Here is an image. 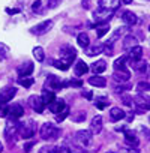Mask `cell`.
I'll use <instances>...</instances> for the list:
<instances>
[{"instance_id":"13","label":"cell","mask_w":150,"mask_h":153,"mask_svg":"<svg viewBox=\"0 0 150 153\" xmlns=\"http://www.w3.org/2000/svg\"><path fill=\"white\" fill-rule=\"evenodd\" d=\"M93 135H98L101 131H102V117L101 116H96L92 119L90 122V129H89Z\"/></svg>"},{"instance_id":"53","label":"cell","mask_w":150,"mask_h":153,"mask_svg":"<svg viewBox=\"0 0 150 153\" xmlns=\"http://www.w3.org/2000/svg\"><path fill=\"white\" fill-rule=\"evenodd\" d=\"M108 153H116V152H108Z\"/></svg>"},{"instance_id":"16","label":"cell","mask_w":150,"mask_h":153,"mask_svg":"<svg viewBox=\"0 0 150 153\" xmlns=\"http://www.w3.org/2000/svg\"><path fill=\"white\" fill-rule=\"evenodd\" d=\"M125 143H126V144H129V146L138 147V143H140V140H138V137H137V134H135L134 131H129V129H126V131H125Z\"/></svg>"},{"instance_id":"46","label":"cell","mask_w":150,"mask_h":153,"mask_svg":"<svg viewBox=\"0 0 150 153\" xmlns=\"http://www.w3.org/2000/svg\"><path fill=\"white\" fill-rule=\"evenodd\" d=\"M83 96H84L87 101H92V98H93V93H92L90 90H87V92H83Z\"/></svg>"},{"instance_id":"32","label":"cell","mask_w":150,"mask_h":153,"mask_svg":"<svg viewBox=\"0 0 150 153\" xmlns=\"http://www.w3.org/2000/svg\"><path fill=\"white\" fill-rule=\"evenodd\" d=\"M33 83H35V80L32 78V76H20V78H18V84H20V86H23L24 89L32 87V86H33Z\"/></svg>"},{"instance_id":"45","label":"cell","mask_w":150,"mask_h":153,"mask_svg":"<svg viewBox=\"0 0 150 153\" xmlns=\"http://www.w3.org/2000/svg\"><path fill=\"white\" fill-rule=\"evenodd\" d=\"M128 89H131V87H129V86H122V84H120V86H116V92H117V93L125 92V90H128Z\"/></svg>"},{"instance_id":"12","label":"cell","mask_w":150,"mask_h":153,"mask_svg":"<svg viewBox=\"0 0 150 153\" xmlns=\"http://www.w3.org/2000/svg\"><path fill=\"white\" fill-rule=\"evenodd\" d=\"M126 56H128V60H129L131 65H132V63H135V62H138V60L143 59V48H141L140 45H135L134 48L129 50V53H128Z\"/></svg>"},{"instance_id":"6","label":"cell","mask_w":150,"mask_h":153,"mask_svg":"<svg viewBox=\"0 0 150 153\" xmlns=\"http://www.w3.org/2000/svg\"><path fill=\"white\" fill-rule=\"evenodd\" d=\"M114 15V11H110V9H102L98 6V9L93 12V18L96 21V24H105L108 23Z\"/></svg>"},{"instance_id":"5","label":"cell","mask_w":150,"mask_h":153,"mask_svg":"<svg viewBox=\"0 0 150 153\" xmlns=\"http://www.w3.org/2000/svg\"><path fill=\"white\" fill-rule=\"evenodd\" d=\"M135 111L138 114H144V111L150 110V96L149 95H138L134 101Z\"/></svg>"},{"instance_id":"54","label":"cell","mask_w":150,"mask_h":153,"mask_svg":"<svg viewBox=\"0 0 150 153\" xmlns=\"http://www.w3.org/2000/svg\"><path fill=\"white\" fill-rule=\"evenodd\" d=\"M149 30H150V26H149Z\"/></svg>"},{"instance_id":"8","label":"cell","mask_w":150,"mask_h":153,"mask_svg":"<svg viewBox=\"0 0 150 153\" xmlns=\"http://www.w3.org/2000/svg\"><path fill=\"white\" fill-rule=\"evenodd\" d=\"M17 95V89L14 86H8L0 90V104H8Z\"/></svg>"},{"instance_id":"40","label":"cell","mask_w":150,"mask_h":153,"mask_svg":"<svg viewBox=\"0 0 150 153\" xmlns=\"http://www.w3.org/2000/svg\"><path fill=\"white\" fill-rule=\"evenodd\" d=\"M84 119H86V113L84 111H78L77 114L72 116V120L74 122H84Z\"/></svg>"},{"instance_id":"26","label":"cell","mask_w":150,"mask_h":153,"mask_svg":"<svg viewBox=\"0 0 150 153\" xmlns=\"http://www.w3.org/2000/svg\"><path fill=\"white\" fill-rule=\"evenodd\" d=\"M41 98H42V101L45 102V105H50L51 102H54V101H56V95H54V92L47 90V89H44V90H42Z\"/></svg>"},{"instance_id":"14","label":"cell","mask_w":150,"mask_h":153,"mask_svg":"<svg viewBox=\"0 0 150 153\" xmlns=\"http://www.w3.org/2000/svg\"><path fill=\"white\" fill-rule=\"evenodd\" d=\"M33 69H35L33 63H32V62H26V63L20 65V68H18V75H20V76H30L32 72H33Z\"/></svg>"},{"instance_id":"28","label":"cell","mask_w":150,"mask_h":153,"mask_svg":"<svg viewBox=\"0 0 150 153\" xmlns=\"http://www.w3.org/2000/svg\"><path fill=\"white\" fill-rule=\"evenodd\" d=\"M104 53V45H93V47H87L86 48V54L87 56H96V54H101Z\"/></svg>"},{"instance_id":"47","label":"cell","mask_w":150,"mask_h":153,"mask_svg":"<svg viewBox=\"0 0 150 153\" xmlns=\"http://www.w3.org/2000/svg\"><path fill=\"white\" fill-rule=\"evenodd\" d=\"M6 12H8V14H11V15H14V14H18V12H20V9H11V8H6Z\"/></svg>"},{"instance_id":"7","label":"cell","mask_w":150,"mask_h":153,"mask_svg":"<svg viewBox=\"0 0 150 153\" xmlns=\"http://www.w3.org/2000/svg\"><path fill=\"white\" fill-rule=\"evenodd\" d=\"M36 132V125L29 120L27 123H20V129H18V134L24 138V140H30Z\"/></svg>"},{"instance_id":"50","label":"cell","mask_w":150,"mask_h":153,"mask_svg":"<svg viewBox=\"0 0 150 153\" xmlns=\"http://www.w3.org/2000/svg\"><path fill=\"white\" fill-rule=\"evenodd\" d=\"M32 146H33V143L26 144V146H24V150H26V152H30V150H32Z\"/></svg>"},{"instance_id":"49","label":"cell","mask_w":150,"mask_h":153,"mask_svg":"<svg viewBox=\"0 0 150 153\" xmlns=\"http://www.w3.org/2000/svg\"><path fill=\"white\" fill-rule=\"evenodd\" d=\"M89 6H90V0H83V8L87 9Z\"/></svg>"},{"instance_id":"44","label":"cell","mask_w":150,"mask_h":153,"mask_svg":"<svg viewBox=\"0 0 150 153\" xmlns=\"http://www.w3.org/2000/svg\"><path fill=\"white\" fill-rule=\"evenodd\" d=\"M59 3H60V0H48L47 6H48V9H54V8H56Z\"/></svg>"},{"instance_id":"37","label":"cell","mask_w":150,"mask_h":153,"mask_svg":"<svg viewBox=\"0 0 150 153\" xmlns=\"http://www.w3.org/2000/svg\"><path fill=\"white\" fill-rule=\"evenodd\" d=\"M108 104H110V101H107V98H98L96 102H95V105H96L99 110H104Z\"/></svg>"},{"instance_id":"25","label":"cell","mask_w":150,"mask_h":153,"mask_svg":"<svg viewBox=\"0 0 150 153\" xmlns=\"http://www.w3.org/2000/svg\"><path fill=\"white\" fill-rule=\"evenodd\" d=\"M77 42H78V45L81 47V48H87L89 45H90V41H89V35L86 33V32H81V33H78V36H77Z\"/></svg>"},{"instance_id":"39","label":"cell","mask_w":150,"mask_h":153,"mask_svg":"<svg viewBox=\"0 0 150 153\" xmlns=\"http://www.w3.org/2000/svg\"><path fill=\"white\" fill-rule=\"evenodd\" d=\"M137 89H138L140 92H150V83H147V81H141V83L137 84Z\"/></svg>"},{"instance_id":"48","label":"cell","mask_w":150,"mask_h":153,"mask_svg":"<svg viewBox=\"0 0 150 153\" xmlns=\"http://www.w3.org/2000/svg\"><path fill=\"white\" fill-rule=\"evenodd\" d=\"M140 131H141L143 134H146V135H147V137H146L147 140H150V132H149V131H147L146 128H143V126H141V128H140Z\"/></svg>"},{"instance_id":"52","label":"cell","mask_w":150,"mask_h":153,"mask_svg":"<svg viewBox=\"0 0 150 153\" xmlns=\"http://www.w3.org/2000/svg\"><path fill=\"white\" fill-rule=\"evenodd\" d=\"M2 152H3V144L0 143V153H2Z\"/></svg>"},{"instance_id":"30","label":"cell","mask_w":150,"mask_h":153,"mask_svg":"<svg viewBox=\"0 0 150 153\" xmlns=\"http://www.w3.org/2000/svg\"><path fill=\"white\" fill-rule=\"evenodd\" d=\"M95 27H96V35H98V38H102L104 35H107V33L110 32L108 23H105V24H95Z\"/></svg>"},{"instance_id":"1","label":"cell","mask_w":150,"mask_h":153,"mask_svg":"<svg viewBox=\"0 0 150 153\" xmlns=\"http://www.w3.org/2000/svg\"><path fill=\"white\" fill-rule=\"evenodd\" d=\"M75 144L83 150H93V134L87 129H81L75 134Z\"/></svg>"},{"instance_id":"27","label":"cell","mask_w":150,"mask_h":153,"mask_svg":"<svg viewBox=\"0 0 150 153\" xmlns=\"http://www.w3.org/2000/svg\"><path fill=\"white\" fill-rule=\"evenodd\" d=\"M105 69H107V63H105V60H98V62H95V63L92 65V71L95 72V75L102 74Z\"/></svg>"},{"instance_id":"11","label":"cell","mask_w":150,"mask_h":153,"mask_svg":"<svg viewBox=\"0 0 150 153\" xmlns=\"http://www.w3.org/2000/svg\"><path fill=\"white\" fill-rule=\"evenodd\" d=\"M29 104H30L32 110H33V111H36V113H42V111H44V108H45V102H44V101H42V98H41V96H38V95L30 96V98H29Z\"/></svg>"},{"instance_id":"34","label":"cell","mask_w":150,"mask_h":153,"mask_svg":"<svg viewBox=\"0 0 150 153\" xmlns=\"http://www.w3.org/2000/svg\"><path fill=\"white\" fill-rule=\"evenodd\" d=\"M119 153H140V149H137L134 146H129V144H123V146H120Z\"/></svg>"},{"instance_id":"29","label":"cell","mask_w":150,"mask_h":153,"mask_svg":"<svg viewBox=\"0 0 150 153\" xmlns=\"http://www.w3.org/2000/svg\"><path fill=\"white\" fill-rule=\"evenodd\" d=\"M132 66H134V69H135L137 72H140V74H146L147 69H149L147 62H143V60H138V62L132 63Z\"/></svg>"},{"instance_id":"24","label":"cell","mask_w":150,"mask_h":153,"mask_svg":"<svg viewBox=\"0 0 150 153\" xmlns=\"http://www.w3.org/2000/svg\"><path fill=\"white\" fill-rule=\"evenodd\" d=\"M89 83L95 87H105L107 86V80L104 76H99V75H95V76H90L89 78Z\"/></svg>"},{"instance_id":"17","label":"cell","mask_w":150,"mask_h":153,"mask_svg":"<svg viewBox=\"0 0 150 153\" xmlns=\"http://www.w3.org/2000/svg\"><path fill=\"white\" fill-rule=\"evenodd\" d=\"M113 78H114L116 81L126 83V81H129V78H131V72H129L128 69H123V71H114Z\"/></svg>"},{"instance_id":"19","label":"cell","mask_w":150,"mask_h":153,"mask_svg":"<svg viewBox=\"0 0 150 153\" xmlns=\"http://www.w3.org/2000/svg\"><path fill=\"white\" fill-rule=\"evenodd\" d=\"M120 5V0H99V8L102 9H110V11H116Z\"/></svg>"},{"instance_id":"41","label":"cell","mask_w":150,"mask_h":153,"mask_svg":"<svg viewBox=\"0 0 150 153\" xmlns=\"http://www.w3.org/2000/svg\"><path fill=\"white\" fill-rule=\"evenodd\" d=\"M54 153H72V152H71V149L60 146V147H54Z\"/></svg>"},{"instance_id":"38","label":"cell","mask_w":150,"mask_h":153,"mask_svg":"<svg viewBox=\"0 0 150 153\" xmlns=\"http://www.w3.org/2000/svg\"><path fill=\"white\" fill-rule=\"evenodd\" d=\"M68 116H69V107L66 105V107H65V110H63L62 113H59V114L56 116V120H57V122H63V120H65V119H66Z\"/></svg>"},{"instance_id":"36","label":"cell","mask_w":150,"mask_h":153,"mask_svg":"<svg viewBox=\"0 0 150 153\" xmlns=\"http://www.w3.org/2000/svg\"><path fill=\"white\" fill-rule=\"evenodd\" d=\"M83 86V81L81 80H69V81H65V87H81Z\"/></svg>"},{"instance_id":"55","label":"cell","mask_w":150,"mask_h":153,"mask_svg":"<svg viewBox=\"0 0 150 153\" xmlns=\"http://www.w3.org/2000/svg\"><path fill=\"white\" fill-rule=\"evenodd\" d=\"M149 122H150V117H149Z\"/></svg>"},{"instance_id":"10","label":"cell","mask_w":150,"mask_h":153,"mask_svg":"<svg viewBox=\"0 0 150 153\" xmlns=\"http://www.w3.org/2000/svg\"><path fill=\"white\" fill-rule=\"evenodd\" d=\"M18 129H20V123L17 122V119H12L6 123L5 126V137L8 140H11V137H14L15 134H18Z\"/></svg>"},{"instance_id":"15","label":"cell","mask_w":150,"mask_h":153,"mask_svg":"<svg viewBox=\"0 0 150 153\" xmlns=\"http://www.w3.org/2000/svg\"><path fill=\"white\" fill-rule=\"evenodd\" d=\"M125 117H126V113H125L122 108L113 107V108L110 110V119H111V122H120V120L125 119Z\"/></svg>"},{"instance_id":"9","label":"cell","mask_w":150,"mask_h":153,"mask_svg":"<svg viewBox=\"0 0 150 153\" xmlns=\"http://www.w3.org/2000/svg\"><path fill=\"white\" fill-rule=\"evenodd\" d=\"M51 27H53V20H45V21H42V23L36 24L30 32H32L33 35H36V36H41V35L47 33Z\"/></svg>"},{"instance_id":"2","label":"cell","mask_w":150,"mask_h":153,"mask_svg":"<svg viewBox=\"0 0 150 153\" xmlns=\"http://www.w3.org/2000/svg\"><path fill=\"white\" fill-rule=\"evenodd\" d=\"M39 134H41V138H42V140H45V141H54V140L59 138L60 129H59L56 125L47 122V123H44V125L41 126Z\"/></svg>"},{"instance_id":"31","label":"cell","mask_w":150,"mask_h":153,"mask_svg":"<svg viewBox=\"0 0 150 153\" xmlns=\"http://www.w3.org/2000/svg\"><path fill=\"white\" fill-rule=\"evenodd\" d=\"M126 62H128V56H122L120 59H117L114 62V71H123V69H126Z\"/></svg>"},{"instance_id":"33","label":"cell","mask_w":150,"mask_h":153,"mask_svg":"<svg viewBox=\"0 0 150 153\" xmlns=\"http://www.w3.org/2000/svg\"><path fill=\"white\" fill-rule=\"evenodd\" d=\"M33 56L38 62H44L45 60V53H44V48L42 47H35L33 48Z\"/></svg>"},{"instance_id":"4","label":"cell","mask_w":150,"mask_h":153,"mask_svg":"<svg viewBox=\"0 0 150 153\" xmlns=\"http://www.w3.org/2000/svg\"><path fill=\"white\" fill-rule=\"evenodd\" d=\"M59 53H60V59L66 62L68 65H72V62L77 59V50L72 45H62Z\"/></svg>"},{"instance_id":"42","label":"cell","mask_w":150,"mask_h":153,"mask_svg":"<svg viewBox=\"0 0 150 153\" xmlns=\"http://www.w3.org/2000/svg\"><path fill=\"white\" fill-rule=\"evenodd\" d=\"M41 8H42V2H41V0H35L33 5H32V9L35 12H41Z\"/></svg>"},{"instance_id":"3","label":"cell","mask_w":150,"mask_h":153,"mask_svg":"<svg viewBox=\"0 0 150 153\" xmlns=\"http://www.w3.org/2000/svg\"><path fill=\"white\" fill-rule=\"evenodd\" d=\"M44 89L51 90V92L63 90V89H65V81H62L59 76H56V75H48V76H47V80H45V86H44Z\"/></svg>"},{"instance_id":"18","label":"cell","mask_w":150,"mask_h":153,"mask_svg":"<svg viewBox=\"0 0 150 153\" xmlns=\"http://www.w3.org/2000/svg\"><path fill=\"white\" fill-rule=\"evenodd\" d=\"M65 107H66V104H65V101H63V99H56L54 102H51V104L48 105L50 111H51V113H54L56 116H57L59 113H62V111L65 110Z\"/></svg>"},{"instance_id":"21","label":"cell","mask_w":150,"mask_h":153,"mask_svg":"<svg viewBox=\"0 0 150 153\" xmlns=\"http://www.w3.org/2000/svg\"><path fill=\"white\" fill-rule=\"evenodd\" d=\"M23 114H24L23 105H20V104H12V105L9 107V116H11L12 119H20Z\"/></svg>"},{"instance_id":"43","label":"cell","mask_w":150,"mask_h":153,"mask_svg":"<svg viewBox=\"0 0 150 153\" xmlns=\"http://www.w3.org/2000/svg\"><path fill=\"white\" fill-rule=\"evenodd\" d=\"M39 153H54V147L51 146H44L39 149Z\"/></svg>"},{"instance_id":"23","label":"cell","mask_w":150,"mask_h":153,"mask_svg":"<svg viewBox=\"0 0 150 153\" xmlns=\"http://www.w3.org/2000/svg\"><path fill=\"white\" fill-rule=\"evenodd\" d=\"M135 45H138V41H137L135 36H132V35L125 36V39H123V48H125L126 51H129V50L134 48Z\"/></svg>"},{"instance_id":"35","label":"cell","mask_w":150,"mask_h":153,"mask_svg":"<svg viewBox=\"0 0 150 153\" xmlns=\"http://www.w3.org/2000/svg\"><path fill=\"white\" fill-rule=\"evenodd\" d=\"M53 65H54L57 69H60V71H68V69H69V66H71V65H68L66 62H63L62 59H60V60H54V62H53Z\"/></svg>"},{"instance_id":"20","label":"cell","mask_w":150,"mask_h":153,"mask_svg":"<svg viewBox=\"0 0 150 153\" xmlns=\"http://www.w3.org/2000/svg\"><path fill=\"white\" fill-rule=\"evenodd\" d=\"M122 20H123V23L128 24V26H134V24H137V21H138L137 15H135L132 11H123Z\"/></svg>"},{"instance_id":"22","label":"cell","mask_w":150,"mask_h":153,"mask_svg":"<svg viewBox=\"0 0 150 153\" xmlns=\"http://www.w3.org/2000/svg\"><path fill=\"white\" fill-rule=\"evenodd\" d=\"M87 71H89V66H87V63L84 60H78L77 63H75V66H74V72H75V75H77V76L84 75Z\"/></svg>"},{"instance_id":"51","label":"cell","mask_w":150,"mask_h":153,"mask_svg":"<svg viewBox=\"0 0 150 153\" xmlns=\"http://www.w3.org/2000/svg\"><path fill=\"white\" fill-rule=\"evenodd\" d=\"M122 2H123V3H125V5H129V3H131V2H132V0H122Z\"/></svg>"}]
</instances>
